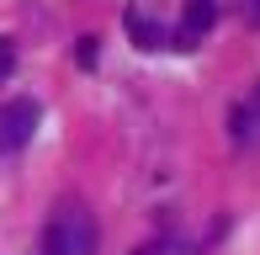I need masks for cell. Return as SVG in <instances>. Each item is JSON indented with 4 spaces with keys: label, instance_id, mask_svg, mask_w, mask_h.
<instances>
[{
    "label": "cell",
    "instance_id": "6da1fadb",
    "mask_svg": "<svg viewBox=\"0 0 260 255\" xmlns=\"http://www.w3.org/2000/svg\"><path fill=\"white\" fill-rule=\"evenodd\" d=\"M96 250V224L80 207H58L43 229V255H90Z\"/></svg>",
    "mask_w": 260,
    "mask_h": 255
},
{
    "label": "cell",
    "instance_id": "7a4b0ae2",
    "mask_svg": "<svg viewBox=\"0 0 260 255\" xmlns=\"http://www.w3.org/2000/svg\"><path fill=\"white\" fill-rule=\"evenodd\" d=\"M38 133V101H6L0 107V154H16L27 149V138Z\"/></svg>",
    "mask_w": 260,
    "mask_h": 255
},
{
    "label": "cell",
    "instance_id": "3957f363",
    "mask_svg": "<svg viewBox=\"0 0 260 255\" xmlns=\"http://www.w3.org/2000/svg\"><path fill=\"white\" fill-rule=\"evenodd\" d=\"M212 16H218V0H186V21L175 32V48H197V38L212 27Z\"/></svg>",
    "mask_w": 260,
    "mask_h": 255
},
{
    "label": "cell",
    "instance_id": "277c9868",
    "mask_svg": "<svg viewBox=\"0 0 260 255\" xmlns=\"http://www.w3.org/2000/svg\"><path fill=\"white\" fill-rule=\"evenodd\" d=\"M127 32H133L138 48H159V43H165V32H159L149 16H138V11H127Z\"/></svg>",
    "mask_w": 260,
    "mask_h": 255
},
{
    "label": "cell",
    "instance_id": "5b68a950",
    "mask_svg": "<svg viewBox=\"0 0 260 255\" xmlns=\"http://www.w3.org/2000/svg\"><path fill=\"white\" fill-rule=\"evenodd\" d=\"M75 59H80V64H85V69H90V64H96V38H80V48H75Z\"/></svg>",
    "mask_w": 260,
    "mask_h": 255
},
{
    "label": "cell",
    "instance_id": "8992f818",
    "mask_svg": "<svg viewBox=\"0 0 260 255\" xmlns=\"http://www.w3.org/2000/svg\"><path fill=\"white\" fill-rule=\"evenodd\" d=\"M244 133H250V112L239 107V112H234V138H244Z\"/></svg>",
    "mask_w": 260,
    "mask_h": 255
},
{
    "label": "cell",
    "instance_id": "52a82bcc",
    "mask_svg": "<svg viewBox=\"0 0 260 255\" xmlns=\"http://www.w3.org/2000/svg\"><path fill=\"white\" fill-rule=\"evenodd\" d=\"M11 64H16V53H11V43H6V38H0V75H6V69H11Z\"/></svg>",
    "mask_w": 260,
    "mask_h": 255
},
{
    "label": "cell",
    "instance_id": "ba28073f",
    "mask_svg": "<svg viewBox=\"0 0 260 255\" xmlns=\"http://www.w3.org/2000/svg\"><path fill=\"white\" fill-rule=\"evenodd\" d=\"M250 21H260V0H250Z\"/></svg>",
    "mask_w": 260,
    "mask_h": 255
},
{
    "label": "cell",
    "instance_id": "9c48e42d",
    "mask_svg": "<svg viewBox=\"0 0 260 255\" xmlns=\"http://www.w3.org/2000/svg\"><path fill=\"white\" fill-rule=\"evenodd\" d=\"M138 255H159V245H144V250H138Z\"/></svg>",
    "mask_w": 260,
    "mask_h": 255
}]
</instances>
